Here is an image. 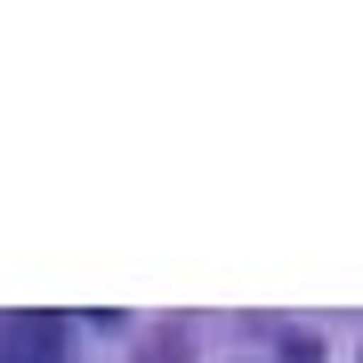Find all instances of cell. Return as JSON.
<instances>
[{
	"instance_id": "1",
	"label": "cell",
	"mask_w": 363,
	"mask_h": 363,
	"mask_svg": "<svg viewBox=\"0 0 363 363\" xmlns=\"http://www.w3.org/2000/svg\"><path fill=\"white\" fill-rule=\"evenodd\" d=\"M0 363H65V323L57 315H9L0 323Z\"/></svg>"
}]
</instances>
